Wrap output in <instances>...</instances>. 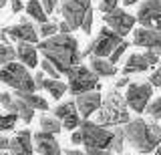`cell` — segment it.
Returning <instances> with one entry per match:
<instances>
[{"instance_id": "603a6c76", "label": "cell", "mask_w": 161, "mask_h": 155, "mask_svg": "<svg viewBox=\"0 0 161 155\" xmlns=\"http://www.w3.org/2000/svg\"><path fill=\"white\" fill-rule=\"evenodd\" d=\"M111 153H123L125 151V135H123V127H113L111 131V145H109Z\"/></svg>"}, {"instance_id": "e575fe53", "label": "cell", "mask_w": 161, "mask_h": 155, "mask_svg": "<svg viewBox=\"0 0 161 155\" xmlns=\"http://www.w3.org/2000/svg\"><path fill=\"white\" fill-rule=\"evenodd\" d=\"M40 2V6H42V10H44V14H53V10L57 8V0H38Z\"/></svg>"}, {"instance_id": "44dd1931", "label": "cell", "mask_w": 161, "mask_h": 155, "mask_svg": "<svg viewBox=\"0 0 161 155\" xmlns=\"http://www.w3.org/2000/svg\"><path fill=\"white\" fill-rule=\"evenodd\" d=\"M14 97H18L20 101H24L32 111H48V101L42 99L36 93H14Z\"/></svg>"}, {"instance_id": "cb8c5ba5", "label": "cell", "mask_w": 161, "mask_h": 155, "mask_svg": "<svg viewBox=\"0 0 161 155\" xmlns=\"http://www.w3.org/2000/svg\"><path fill=\"white\" fill-rule=\"evenodd\" d=\"M24 8H26V14L32 18V20H36L40 24L47 22V14H44V10H42V6H40L38 0H26Z\"/></svg>"}, {"instance_id": "1f68e13d", "label": "cell", "mask_w": 161, "mask_h": 155, "mask_svg": "<svg viewBox=\"0 0 161 155\" xmlns=\"http://www.w3.org/2000/svg\"><path fill=\"white\" fill-rule=\"evenodd\" d=\"M40 67H42V75H44V77L48 75V79H53V81H58V79H60V73L48 61H42V63H40Z\"/></svg>"}, {"instance_id": "f546056e", "label": "cell", "mask_w": 161, "mask_h": 155, "mask_svg": "<svg viewBox=\"0 0 161 155\" xmlns=\"http://www.w3.org/2000/svg\"><path fill=\"white\" fill-rule=\"evenodd\" d=\"M127 47H129V42H127V41H121V42L117 44V47H115V48H113V53H111V54H109V57H107V61H109L111 64H115V63H119V58H121V57H123V53H125V51H127Z\"/></svg>"}, {"instance_id": "7bdbcfd3", "label": "cell", "mask_w": 161, "mask_h": 155, "mask_svg": "<svg viewBox=\"0 0 161 155\" xmlns=\"http://www.w3.org/2000/svg\"><path fill=\"white\" fill-rule=\"evenodd\" d=\"M60 155H85L83 151H79V149H67L64 153H60Z\"/></svg>"}, {"instance_id": "5bb4252c", "label": "cell", "mask_w": 161, "mask_h": 155, "mask_svg": "<svg viewBox=\"0 0 161 155\" xmlns=\"http://www.w3.org/2000/svg\"><path fill=\"white\" fill-rule=\"evenodd\" d=\"M101 95L99 91H89V93H83V95H77L75 97V109H77V113H79V117H83V121L85 119H89L93 113H97L99 111V107H101Z\"/></svg>"}, {"instance_id": "ee69618b", "label": "cell", "mask_w": 161, "mask_h": 155, "mask_svg": "<svg viewBox=\"0 0 161 155\" xmlns=\"http://www.w3.org/2000/svg\"><path fill=\"white\" fill-rule=\"evenodd\" d=\"M135 2H139V0H125V4H127V6H129V4H135Z\"/></svg>"}, {"instance_id": "4dcf8cb0", "label": "cell", "mask_w": 161, "mask_h": 155, "mask_svg": "<svg viewBox=\"0 0 161 155\" xmlns=\"http://www.w3.org/2000/svg\"><path fill=\"white\" fill-rule=\"evenodd\" d=\"M16 121H18V117H16L14 113L0 115V131H10V129H14Z\"/></svg>"}, {"instance_id": "4fadbf2b", "label": "cell", "mask_w": 161, "mask_h": 155, "mask_svg": "<svg viewBox=\"0 0 161 155\" xmlns=\"http://www.w3.org/2000/svg\"><path fill=\"white\" fill-rule=\"evenodd\" d=\"M2 32L6 34L8 38H14L16 42H28V44H36V42H38L36 28H34L32 24L26 20V16H22L20 24H14V26L2 28Z\"/></svg>"}, {"instance_id": "836d02e7", "label": "cell", "mask_w": 161, "mask_h": 155, "mask_svg": "<svg viewBox=\"0 0 161 155\" xmlns=\"http://www.w3.org/2000/svg\"><path fill=\"white\" fill-rule=\"evenodd\" d=\"M117 2H119V0H101V2H99V10L105 12V14L113 12L115 8H117Z\"/></svg>"}, {"instance_id": "52a82bcc", "label": "cell", "mask_w": 161, "mask_h": 155, "mask_svg": "<svg viewBox=\"0 0 161 155\" xmlns=\"http://www.w3.org/2000/svg\"><path fill=\"white\" fill-rule=\"evenodd\" d=\"M79 133H80V143L85 145V149H109L111 145V131L95 125L89 119L79 123Z\"/></svg>"}, {"instance_id": "ffe728a7", "label": "cell", "mask_w": 161, "mask_h": 155, "mask_svg": "<svg viewBox=\"0 0 161 155\" xmlns=\"http://www.w3.org/2000/svg\"><path fill=\"white\" fill-rule=\"evenodd\" d=\"M89 71L95 75V77H113L115 73H117V67L115 64H111L107 58H95V57H91V61H89Z\"/></svg>"}, {"instance_id": "d590c367", "label": "cell", "mask_w": 161, "mask_h": 155, "mask_svg": "<svg viewBox=\"0 0 161 155\" xmlns=\"http://www.w3.org/2000/svg\"><path fill=\"white\" fill-rule=\"evenodd\" d=\"M44 79H47V77L42 75V71H40V73H36V75L32 77V83H34V91H38V89H42V85H44Z\"/></svg>"}, {"instance_id": "6da1fadb", "label": "cell", "mask_w": 161, "mask_h": 155, "mask_svg": "<svg viewBox=\"0 0 161 155\" xmlns=\"http://www.w3.org/2000/svg\"><path fill=\"white\" fill-rule=\"evenodd\" d=\"M34 48L42 53L44 61H48L60 75L67 71V69L77 67L80 63L79 42H77V38L70 36V34H54V36H50V38L40 41Z\"/></svg>"}, {"instance_id": "2e32d148", "label": "cell", "mask_w": 161, "mask_h": 155, "mask_svg": "<svg viewBox=\"0 0 161 155\" xmlns=\"http://www.w3.org/2000/svg\"><path fill=\"white\" fill-rule=\"evenodd\" d=\"M133 44L135 47H143L145 51L159 53L161 51L159 30H155V28H137V30H133Z\"/></svg>"}, {"instance_id": "d6986e66", "label": "cell", "mask_w": 161, "mask_h": 155, "mask_svg": "<svg viewBox=\"0 0 161 155\" xmlns=\"http://www.w3.org/2000/svg\"><path fill=\"white\" fill-rule=\"evenodd\" d=\"M14 54L20 58V64H22V67H26V69H34V67L38 64V54H36V48H34V44L16 42Z\"/></svg>"}, {"instance_id": "bcb514c9", "label": "cell", "mask_w": 161, "mask_h": 155, "mask_svg": "<svg viewBox=\"0 0 161 155\" xmlns=\"http://www.w3.org/2000/svg\"><path fill=\"white\" fill-rule=\"evenodd\" d=\"M0 155H10V153H6V151H0Z\"/></svg>"}, {"instance_id": "7c38bea8", "label": "cell", "mask_w": 161, "mask_h": 155, "mask_svg": "<svg viewBox=\"0 0 161 155\" xmlns=\"http://www.w3.org/2000/svg\"><path fill=\"white\" fill-rule=\"evenodd\" d=\"M157 63H159V53H153V51H145L143 54H141V53H133L127 58L125 67H123V75L129 77V75L145 73L149 67H155Z\"/></svg>"}, {"instance_id": "277c9868", "label": "cell", "mask_w": 161, "mask_h": 155, "mask_svg": "<svg viewBox=\"0 0 161 155\" xmlns=\"http://www.w3.org/2000/svg\"><path fill=\"white\" fill-rule=\"evenodd\" d=\"M0 83L12 87L16 93H36L32 83V75L20 63H8L0 69Z\"/></svg>"}, {"instance_id": "d4e9b609", "label": "cell", "mask_w": 161, "mask_h": 155, "mask_svg": "<svg viewBox=\"0 0 161 155\" xmlns=\"http://www.w3.org/2000/svg\"><path fill=\"white\" fill-rule=\"evenodd\" d=\"M14 115H16V117H18L22 123L28 125L30 121H32V117H34V111H32V109H30L24 101H20L18 97H14Z\"/></svg>"}, {"instance_id": "8d00e7d4", "label": "cell", "mask_w": 161, "mask_h": 155, "mask_svg": "<svg viewBox=\"0 0 161 155\" xmlns=\"http://www.w3.org/2000/svg\"><path fill=\"white\" fill-rule=\"evenodd\" d=\"M151 87H161V73L155 71L153 75H151V81H149Z\"/></svg>"}, {"instance_id": "83f0119b", "label": "cell", "mask_w": 161, "mask_h": 155, "mask_svg": "<svg viewBox=\"0 0 161 155\" xmlns=\"http://www.w3.org/2000/svg\"><path fill=\"white\" fill-rule=\"evenodd\" d=\"M145 111H147V115L153 119V121H157L161 117V97H155L153 101H149L147 107H145Z\"/></svg>"}, {"instance_id": "9c48e42d", "label": "cell", "mask_w": 161, "mask_h": 155, "mask_svg": "<svg viewBox=\"0 0 161 155\" xmlns=\"http://www.w3.org/2000/svg\"><path fill=\"white\" fill-rule=\"evenodd\" d=\"M151 95H153V87L149 83H129L123 99L127 107H131L135 113H143L147 103L151 101Z\"/></svg>"}, {"instance_id": "b9f144b4", "label": "cell", "mask_w": 161, "mask_h": 155, "mask_svg": "<svg viewBox=\"0 0 161 155\" xmlns=\"http://www.w3.org/2000/svg\"><path fill=\"white\" fill-rule=\"evenodd\" d=\"M70 141H73L75 145H80V133H79V129L73 133V137H70Z\"/></svg>"}, {"instance_id": "7a4b0ae2", "label": "cell", "mask_w": 161, "mask_h": 155, "mask_svg": "<svg viewBox=\"0 0 161 155\" xmlns=\"http://www.w3.org/2000/svg\"><path fill=\"white\" fill-rule=\"evenodd\" d=\"M125 143L139 153H151L159 147L161 127L157 121H145V119H131L123 127Z\"/></svg>"}, {"instance_id": "7402d4cb", "label": "cell", "mask_w": 161, "mask_h": 155, "mask_svg": "<svg viewBox=\"0 0 161 155\" xmlns=\"http://www.w3.org/2000/svg\"><path fill=\"white\" fill-rule=\"evenodd\" d=\"M16 61V54H14V47L8 42V36L4 32H0V64H8Z\"/></svg>"}, {"instance_id": "74e56055", "label": "cell", "mask_w": 161, "mask_h": 155, "mask_svg": "<svg viewBox=\"0 0 161 155\" xmlns=\"http://www.w3.org/2000/svg\"><path fill=\"white\" fill-rule=\"evenodd\" d=\"M85 155H113L109 149H87Z\"/></svg>"}, {"instance_id": "4316f807", "label": "cell", "mask_w": 161, "mask_h": 155, "mask_svg": "<svg viewBox=\"0 0 161 155\" xmlns=\"http://www.w3.org/2000/svg\"><path fill=\"white\" fill-rule=\"evenodd\" d=\"M44 91H48V95L53 99H60L64 93H67V85L63 81H53V79H44V85H42Z\"/></svg>"}, {"instance_id": "484cf974", "label": "cell", "mask_w": 161, "mask_h": 155, "mask_svg": "<svg viewBox=\"0 0 161 155\" xmlns=\"http://www.w3.org/2000/svg\"><path fill=\"white\" fill-rule=\"evenodd\" d=\"M40 131L57 135V133L63 131V127H60V121L57 117H53V115H42V117H40Z\"/></svg>"}, {"instance_id": "60d3db41", "label": "cell", "mask_w": 161, "mask_h": 155, "mask_svg": "<svg viewBox=\"0 0 161 155\" xmlns=\"http://www.w3.org/2000/svg\"><path fill=\"white\" fill-rule=\"evenodd\" d=\"M131 83V79L129 77H125V79H119L117 85H115V89H121V87H127V85Z\"/></svg>"}, {"instance_id": "9a60e30c", "label": "cell", "mask_w": 161, "mask_h": 155, "mask_svg": "<svg viewBox=\"0 0 161 155\" xmlns=\"http://www.w3.org/2000/svg\"><path fill=\"white\" fill-rule=\"evenodd\" d=\"M53 117H57L58 121H60V127L67 129V131H77V129H79L80 117H79L77 109H75V103L73 101H67V103L57 105Z\"/></svg>"}, {"instance_id": "f1b7e54d", "label": "cell", "mask_w": 161, "mask_h": 155, "mask_svg": "<svg viewBox=\"0 0 161 155\" xmlns=\"http://www.w3.org/2000/svg\"><path fill=\"white\" fill-rule=\"evenodd\" d=\"M57 32H58V28H57V24H54V22H44V24H40V26L36 28V34H38V36H42V41H44V38L54 36Z\"/></svg>"}, {"instance_id": "5b68a950", "label": "cell", "mask_w": 161, "mask_h": 155, "mask_svg": "<svg viewBox=\"0 0 161 155\" xmlns=\"http://www.w3.org/2000/svg\"><path fill=\"white\" fill-rule=\"evenodd\" d=\"M64 75L69 77L67 91H70L75 97H77V95H83V93H89V91H99V89H101L99 79L95 77L85 64L70 67V69L64 71Z\"/></svg>"}, {"instance_id": "f6af8a7d", "label": "cell", "mask_w": 161, "mask_h": 155, "mask_svg": "<svg viewBox=\"0 0 161 155\" xmlns=\"http://www.w3.org/2000/svg\"><path fill=\"white\" fill-rule=\"evenodd\" d=\"M6 2H8V0H0V8H2V6H4Z\"/></svg>"}, {"instance_id": "ab89813d", "label": "cell", "mask_w": 161, "mask_h": 155, "mask_svg": "<svg viewBox=\"0 0 161 155\" xmlns=\"http://www.w3.org/2000/svg\"><path fill=\"white\" fill-rule=\"evenodd\" d=\"M8 145H10V139L4 137V135H0V151H6Z\"/></svg>"}, {"instance_id": "ba28073f", "label": "cell", "mask_w": 161, "mask_h": 155, "mask_svg": "<svg viewBox=\"0 0 161 155\" xmlns=\"http://www.w3.org/2000/svg\"><path fill=\"white\" fill-rule=\"evenodd\" d=\"M89 10H91V0H63V4H60L63 22H67L70 30L80 28V22Z\"/></svg>"}, {"instance_id": "8992f818", "label": "cell", "mask_w": 161, "mask_h": 155, "mask_svg": "<svg viewBox=\"0 0 161 155\" xmlns=\"http://www.w3.org/2000/svg\"><path fill=\"white\" fill-rule=\"evenodd\" d=\"M123 41L119 34H115L113 30H109L107 26H103L97 34V38L89 42V47L85 48L83 53H79V58H85V57H95V58H107L113 48Z\"/></svg>"}, {"instance_id": "30bf717a", "label": "cell", "mask_w": 161, "mask_h": 155, "mask_svg": "<svg viewBox=\"0 0 161 155\" xmlns=\"http://www.w3.org/2000/svg\"><path fill=\"white\" fill-rule=\"evenodd\" d=\"M135 22L141 24V28H161V0H145L139 6Z\"/></svg>"}, {"instance_id": "e0dca14e", "label": "cell", "mask_w": 161, "mask_h": 155, "mask_svg": "<svg viewBox=\"0 0 161 155\" xmlns=\"http://www.w3.org/2000/svg\"><path fill=\"white\" fill-rule=\"evenodd\" d=\"M32 141H34V149L40 153V155H60V145L57 141V137L50 133H44V131H38L32 135Z\"/></svg>"}, {"instance_id": "3957f363", "label": "cell", "mask_w": 161, "mask_h": 155, "mask_svg": "<svg viewBox=\"0 0 161 155\" xmlns=\"http://www.w3.org/2000/svg\"><path fill=\"white\" fill-rule=\"evenodd\" d=\"M129 107L125 103L123 95L117 89H111L101 99V107L97 111V121H93L99 127H121V125L129 123Z\"/></svg>"}, {"instance_id": "f35d334b", "label": "cell", "mask_w": 161, "mask_h": 155, "mask_svg": "<svg viewBox=\"0 0 161 155\" xmlns=\"http://www.w3.org/2000/svg\"><path fill=\"white\" fill-rule=\"evenodd\" d=\"M8 2H10V6H12V12H20L24 8L22 0H8Z\"/></svg>"}, {"instance_id": "d6a6232c", "label": "cell", "mask_w": 161, "mask_h": 155, "mask_svg": "<svg viewBox=\"0 0 161 155\" xmlns=\"http://www.w3.org/2000/svg\"><path fill=\"white\" fill-rule=\"evenodd\" d=\"M91 28H93V8L85 14V18H83V22H80V30L83 32H91Z\"/></svg>"}, {"instance_id": "8fae6325", "label": "cell", "mask_w": 161, "mask_h": 155, "mask_svg": "<svg viewBox=\"0 0 161 155\" xmlns=\"http://www.w3.org/2000/svg\"><path fill=\"white\" fill-rule=\"evenodd\" d=\"M103 20H105L109 30H113L115 34H119V36L123 38L125 34H129V30H133L135 16L129 14L127 10H123V8H115L113 12L103 14Z\"/></svg>"}, {"instance_id": "ac0fdd59", "label": "cell", "mask_w": 161, "mask_h": 155, "mask_svg": "<svg viewBox=\"0 0 161 155\" xmlns=\"http://www.w3.org/2000/svg\"><path fill=\"white\" fill-rule=\"evenodd\" d=\"M10 155H34L32 153V133L28 129H22L10 139Z\"/></svg>"}]
</instances>
